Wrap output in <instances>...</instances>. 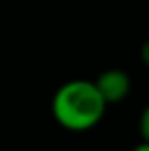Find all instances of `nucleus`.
Returning a JSON list of instances; mask_svg holds the SVG:
<instances>
[{"label": "nucleus", "mask_w": 149, "mask_h": 151, "mask_svg": "<svg viewBox=\"0 0 149 151\" xmlns=\"http://www.w3.org/2000/svg\"><path fill=\"white\" fill-rule=\"evenodd\" d=\"M131 151H149V143H145V141H141L139 145H135Z\"/></svg>", "instance_id": "5"}, {"label": "nucleus", "mask_w": 149, "mask_h": 151, "mask_svg": "<svg viewBox=\"0 0 149 151\" xmlns=\"http://www.w3.org/2000/svg\"><path fill=\"white\" fill-rule=\"evenodd\" d=\"M139 135L145 143H149V104L139 114Z\"/></svg>", "instance_id": "3"}, {"label": "nucleus", "mask_w": 149, "mask_h": 151, "mask_svg": "<svg viewBox=\"0 0 149 151\" xmlns=\"http://www.w3.org/2000/svg\"><path fill=\"white\" fill-rule=\"evenodd\" d=\"M139 57H141L143 65L149 70V39L143 41V45H141V49H139Z\"/></svg>", "instance_id": "4"}, {"label": "nucleus", "mask_w": 149, "mask_h": 151, "mask_svg": "<svg viewBox=\"0 0 149 151\" xmlns=\"http://www.w3.org/2000/svg\"><path fill=\"white\" fill-rule=\"evenodd\" d=\"M108 104L100 96L92 80L76 78L63 82L51 98V114L55 123L72 133H86L100 125Z\"/></svg>", "instance_id": "1"}, {"label": "nucleus", "mask_w": 149, "mask_h": 151, "mask_svg": "<svg viewBox=\"0 0 149 151\" xmlns=\"http://www.w3.org/2000/svg\"><path fill=\"white\" fill-rule=\"evenodd\" d=\"M100 96L106 104H119L131 94V78L119 68H110L94 80Z\"/></svg>", "instance_id": "2"}]
</instances>
